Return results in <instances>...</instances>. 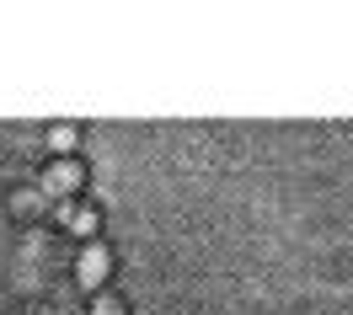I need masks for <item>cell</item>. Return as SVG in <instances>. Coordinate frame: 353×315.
Segmentation results:
<instances>
[{
	"label": "cell",
	"mask_w": 353,
	"mask_h": 315,
	"mask_svg": "<svg viewBox=\"0 0 353 315\" xmlns=\"http://www.w3.org/2000/svg\"><path fill=\"white\" fill-rule=\"evenodd\" d=\"M70 182H75V166H59V171L48 177V193H59V187H70Z\"/></svg>",
	"instance_id": "cell-2"
},
{
	"label": "cell",
	"mask_w": 353,
	"mask_h": 315,
	"mask_svg": "<svg viewBox=\"0 0 353 315\" xmlns=\"http://www.w3.org/2000/svg\"><path fill=\"white\" fill-rule=\"evenodd\" d=\"M102 268H108V262H102V251H86V262H81V278H86V283H97V278H102Z\"/></svg>",
	"instance_id": "cell-1"
}]
</instances>
